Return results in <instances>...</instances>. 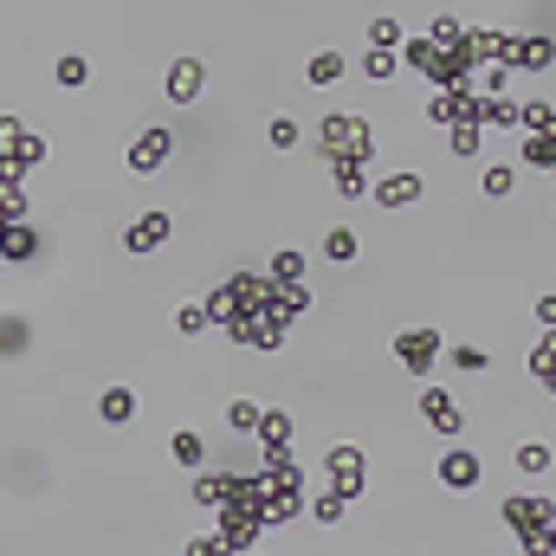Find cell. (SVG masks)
Wrapping results in <instances>:
<instances>
[{"label":"cell","instance_id":"obj_22","mask_svg":"<svg viewBox=\"0 0 556 556\" xmlns=\"http://www.w3.org/2000/svg\"><path fill=\"white\" fill-rule=\"evenodd\" d=\"M485 194H511V169H485Z\"/></svg>","mask_w":556,"mask_h":556},{"label":"cell","instance_id":"obj_7","mask_svg":"<svg viewBox=\"0 0 556 556\" xmlns=\"http://www.w3.org/2000/svg\"><path fill=\"white\" fill-rule=\"evenodd\" d=\"M376 201L382 207H414V201H421V175H382L376 181Z\"/></svg>","mask_w":556,"mask_h":556},{"label":"cell","instance_id":"obj_3","mask_svg":"<svg viewBox=\"0 0 556 556\" xmlns=\"http://www.w3.org/2000/svg\"><path fill=\"white\" fill-rule=\"evenodd\" d=\"M169 149H175V136H169V129H143V136H136V149H129V169H136V175H149V169L169 162Z\"/></svg>","mask_w":556,"mask_h":556},{"label":"cell","instance_id":"obj_19","mask_svg":"<svg viewBox=\"0 0 556 556\" xmlns=\"http://www.w3.org/2000/svg\"><path fill=\"white\" fill-rule=\"evenodd\" d=\"M453 363H459V369H485V363H492V350H479V343H459Z\"/></svg>","mask_w":556,"mask_h":556},{"label":"cell","instance_id":"obj_6","mask_svg":"<svg viewBox=\"0 0 556 556\" xmlns=\"http://www.w3.org/2000/svg\"><path fill=\"white\" fill-rule=\"evenodd\" d=\"M440 479L453 485V492H466V485H479V479H485V466H479V453H466V447H453V453L440 459Z\"/></svg>","mask_w":556,"mask_h":556},{"label":"cell","instance_id":"obj_5","mask_svg":"<svg viewBox=\"0 0 556 556\" xmlns=\"http://www.w3.org/2000/svg\"><path fill=\"white\" fill-rule=\"evenodd\" d=\"M421 414H427L440 434H459V427H466V414H459V401H453L447 388H427V395H421Z\"/></svg>","mask_w":556,"mask_h":556},{"label":"cell","instance_id":"obj_15","mask_svg":"<svg viewBox=\"0 0 556 556\" xmlns=\"http://www.w3.org/2000/svg\"><path fill=\"white\" fill-rule=\"evenodd\" d=\"M524 162L550 169V136H543V129H530V136H524Z\"/></svg>","mask_w":556,"mask_h":556},{"label":"cell","instance_id":"obj_21","mask_svg":"<svg viewBox=\"0 0 556 556\" xmlns=\"http://www.w3.org/2000/svg\"><path fill=\"white\" fill-rule=\"evenodd\" d=\"M298 272H304V259H298V252H278V259H272V278H285V285H292Z\"/></svg>","mask_w":556,"mask_h":556},{"label":"cell","instance_id":"obj_14","mask_svg":"<svg viewBox=\"0 0 556 556\" xmlns=\"http://www.w3.org/2000/svg\"><path fill=\"white\" fill-rule=\"evenodd\" d=\"M311 511H317V524H336V518H343V492H317Z\"/></svg>","mask_w":556,"mask_h":556},{"label":"cell","instance_id":"obj_20","mask_svg":"<svg viewBox=\"0 0 556 556\" xmlns=\"http://www.w3.org/2000/svg\"><path fill=\"white\" fill-rule=\"evenodd\" d=\"M265 136H272L278 149H292V143H298V123H292V117H272V129H265Z\"/></svg>","mask_w":556,"mask_h":556},{"label":"cell","instance_id":"obj_18","mask_svg":"<svg viewBox=\"0 0 556 556\" xmlns=\"http://www.w3.org/2000/svg\"><path fill=\"white\" fill-rule=\"evenodd\" d=\"M363 72H369V78H388V72H395V58H388V46H369V58H363Z\"/></svg>","mask_w":556,"mask_h":556},{"label":"cell","instance_id":"obj_24","mask_svg":"<svg viewBox=\"0 0 556 556\" xmlns=\"http://www.w3.org/2000/svg\"><path fill=\"white\" fill-rule=\"evenodd\" d=\"M175 324H181V330H201V324H207V311H194V304H181V311H175Z\"/></svg>","mask_w":556,"mask_h":556},{"label":"cell","instance_id":"obj_12","mask_svg":"<svg viewBox=\"0 0 556 556\" xmlns=\"http://www.w3.org/2000/svg\"><path fill=\"white\" fill-rule=\"evenodd\" d=\"M324 259H356V233L350 227H330L324 233Z\"/></svg>","mask_w":556,"mask_h":556},{"label":"cell","instance_id":"obj_1","mask_svg":"<svg viewBox=\"0 0 556 556\" xmlns=\"http://www.w3.org/2000/svg\"><path fill=\"white\" fill-rule=\"evenodd\" d=\"M324 156L330 162H369V123L363 117H324Z\"/></svg>","mask_w":556,"mask_h":556},{"label":"cell","instance_id":"obj_13","mask_svg":"<svg viewBox=\"0 0 556 556\" xmlns=\"http://www.w3.org/2000/svg\"><path fill=\"white\" fill-rule=\"evenodd\" d=\"M336 78H343V58L336 52H317L311 58V85H336Z\"/></svg>","mask_w":556,"mask_h":556},{"label":"cell","instance_id":"obj_2","mask_svg":"<svg viewBox=\"0 0 556 556\" xmlns=\"http://www.w3.org/2000/svg\"><path fill=\"white\" fill-rule=\"evenodd\" d=\"M395 350H401V363H407L414 376H427V369L440 363V336H434V330H407Z\"/></svg>","mask_w":556,"mask_h":556},{"label":"cell","instance_id":"obj_23","mask_svg":"<svg viewBox=\"0 0 556 556\" xmlns=\"http://www.w3.org/2000/svg\"><path fill=\"white\" fill-rule=\"evenodd\" d=\"M369 39H376V46H395V39H401V26H395V20H376V26H369Z\"/></svg>","mask_w":556,"mask_h":556},{"label":"cell","instance_id":"obj_10","mask_svg":"<svg viewBox=\"0 0 556 556\" xmlns=\"http://www.w3.org/2000/svg\"><path fill=\"white\" fill-rule=\"evenodd\" d=\"M98 414H104V421L117 427V421H136V395L129 388H104V401H98Z\"/></svg>","mask_w":556,"mask_h":556},{"label":"cell","instance_id":"obj_16","mask_svg":"<svg viewBox=\"0 0 556 556\" xmlns=\"http://www.w3.org/2000/svg\"><path fill=\"white\" fill-rule=\"evenodd\" d=\"M175 459H181V466H201V459H207V453H201V434H175Z\"/></svg>","mask_w":556,"mask_h":556},{"label":"cell","instance_id":"obj_4","mask_svg":"<svg viewBox=\"0 0 556 556\" xmlns=\"http://www.w3.org/2000/svg\"><path fill=\"white\" fill-rule=\"evenodd\" d=\"M201 78H207V72H201V58H175L169 72H162V85H169L162 98H175V104H194V98H201Z\"/></svg>","mask_w":556,"mask_h":556},{"label":"cell","instance_id":"obj_9","mask_svg":"<svg viewBox=\"0 0 556 556\" xmlns=\"http://www.w3.org/2000/svg\"><path fill=\"white\" fill-rule=\"evenodd\" d=\"M330 472H336V492H356V485H363V453L356 447H336L330 453Z\"/></svg>","mask_w":556,"mask_h":556},{"label":"cell","instance_id":"obj_11","mask_svg":"<svg viewBox=\"0 0 556 556\" xmlns=\"http://www.w3.org/2000/svg\"><path fill=\"white\" fill-rule=\"evenodd\" d=\"M52 72H58V85H65V91H78V85H85V78H91V65H85V58H78V52H65V58H58V65H52Z\"/></svg>","mask_w":556,"mask_h":556},{"label":"cell","instance_id":"obj_17","mask_svg":"<svg viewBox=\"0 0 556 556\" xmlns=\"http://www.w3.org/2000/svg\"><path fill=\"white\" fill-rule=\"evenodd\" d=\"M518 466H524V472H543V466H550V447H543V440L518 447Z\"/></svg>","mask_w":556,"mask_h":556},{"label":"cell","instance_id":"obj_8","mask_svg":"<svg viewBox=\"0 0 556 556\" xmlns=\"http://www.w3.org/2000/svg\"><path fill=\"white\" fill-rule=\"evenodd\" d=\"M169 233H175V221H169V214H149L143 227H129V233H123V246H129V252H156Z\"/></svg>","mask_w":556,"mask_h":556}]
</instances>
